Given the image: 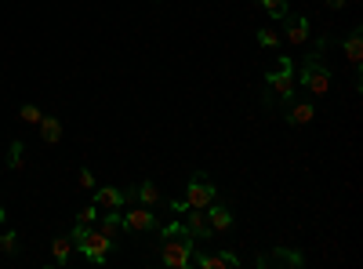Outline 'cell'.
I'll return each mask as SVG.
<instances>
[{
  "mask_svg": "<svg viewBox=\"0 0 363 269\" xmlns=\"http://www.w3.org/2000/svg\"><path fill=\"white\" fill-rule=\"evenodd\" d=\"M80 222H84V226H95V222H99V204H87L84 212H80Z\"/></svg>",
  "mask_w": 363,
  "mask_h": 269,
  "instance_id": "obj_24",
  "label": "cell"
},
{
  "mask_svg": "<svg viewBox=\"0 0 363 269\" xmlns=\"http://www.w3.org/2000/svg\"><path fill=\"white\" fill-rule=\"evenodd\" d=\"M160 258H164V265H171V269H189L193 265V251H196V236L186 229V226H178V222H171V226H164L160 229Z\"/></svg>",
  "mask_w": 363,
  "mask_h": 269,
  "instance_id": "obj_1",
  "label": "cell"
},
{
  "mask_svg": "<svg viewBox=\"0 0 363 269\" xmlns=\"http://www.w3.org/2000/svg\"><path fill=\"white\" fill-rule=\"evenodd\" d=\"M99 229H102V233L109 236V241H116V233L124 229V215H120L116 207H109L106 215H99Z\"/></svg>",
  "mask_w": 363,
  "mask_h": 269,
  "instance_id": "obj_15",
  "label": "cell"
},
{
  "mask_svg": "<svg viewBox=\"0 0 363 269\" xmlns=\"http://www.w3.org/2000/svg\"><path fill=\"white\" fill-rule=\"evenodd\" d=\"M77 251H80L84 258H91L95 265H102V262L109 258V251H113V241H109V236H106L102 229L91 226V229H87V236H84V244H80Z\"/></svg>",
  "mask_w": 363,
  "mask_h": 269,
  "instance_id": "obj_5",
  "label": "cell"
},
{
  "mask_svg": "<svg viewBox=\"0 0 363 269\" xmlns=\"http://www.w3.org/2000/svg\"><path fill=\"white\" fill-rule=\"evenodd\" d=\"M280 40H284V37H280L272 26H262V29H258V44H262V48H277Z\"/></svg>",
  "mask_w": 363,
  "mask_h": 269,
  "instance_id": "obj_21",
  "label": "cell"
},
{
  "mask_svg": "<svg viewBox=\"0 0 363 269\" xmlns=\"http://www.w3.org/2000/svg\"><path fill=\"white\" fill-rule=\"evenodd\" d=\"M313 116H316V106L313 102H294L287 109V124L291 128H306V124H313Z\"/></svg>",
  "mask_w": 363,
  "mask_h": 269,
  "instance_id": "obj_14",
  "label": "cell"
},
{
  "mask_svg": "<svg viewBox=\"0 0 363 269\" xmlns=\"http://www.w3.org/2000/svg\"><path fill=\"white\" fill-rule=\"evenodd\" d=\"M320 51H323V48H316L306 62H301V70H298V84L306 87V92H313V95H327L330 84H335V73L323 66V55H320Z\"/></svg>",
  "mask_w": 363,
  "mask_h": 269,
  "instance_id": "obj_2",
  "label": "cell"
},
{
  "mask_svg": "<svg viewBox=\"0 0 363 269\" xmlns=\"http://www.w3.org/2000/svg\"><path fill=\"white\" fill-rule=\"evenodd\" d=\"M193 265H196V269H236L240 258H236V255H207V251H193Z\"/></svg>",
  "mask_w": 363,
  "mask_h": 269,
  "instance_id": "obj_9",
  "label": "cell"
},
{
  "mask_svg": "<svg viewBox=\"0 0 363 269\" xmlns=\"http://www.w3.org/2000/svg\"><path fill=\"white\" fill-rule=\"evenodd\" d=\"M186 229H189L193 236H200V241H211V236H215V229H211L203 207H189V212H186Z\"/></svg>",
  "mask_w": 363,
  "mask_h": 269,
  "instance_id": "obj_8",
  "label": "cell"
},
{
  "mask_svg": "<svg viewBox=\"0 0 363 269\" xmlns=\"http://www.w3.org/2000/svg\"><path fill=\"white\" fill-rule=\"evenodd\" d=\"M345 62H349L352 70H359V66H363V29H359V26L345 37Z\"/></svg>",
  "mask_w": 363,
  "mask_h": 269,
  "instance_id": "obj_11",
  "label": "cell"
},
{
  "mask_svg": "<svg viewBox=\"0 0 363 269\" xmlns=\"http://www.w3.org/2000/svg\"><path fill=\"white\" fill-rule=\"evenodd\" d=\"M22 164H26V146L15 138L11 149H8V168H11V171H22Z\"/></svg>",
  "mask_w": 363,
  "mask_h": 269,
  "instance_id": "obj_19",
  "label": "cell"
},
{
  "mask_svg": "<svg viewBox=\"0 0 363 269\" xmlns=\"http://www.w3.org/2000/svg\"><path fill=\"white\" fill-rule=\"evenodd\" d=\"M258 4L265 8L269 18H287V11H291V8H287V0H258Z\"/></svg>",
  "mask_w": 363,
  "mask_h": 269,
  "instance_id": "obj_20",
  "label": "cell"
},
{
  "mask_svg": "<svg viewBox=\"0 0 363 269\" xmlns=\"http://www.w3.org/2000/svg\"><path fill=\"white\" fill-rule=\"evenodd\" d=\"M171 212H178V215H186V212H189V204L182 200V197H178V200H171Z\"/></svg>",
  "mask_w": 363,
  "mask_h": 269,
  "instance_id": "obj_26",
  "label": "cell"
},
{
  "mask_svg": "<svg viewBox=\"0 0 363 269\" xmlns=\"http://www.w3.org/2000/svg\"><path fill=\"white\" fill-rule=\"evenodd\" d=\"M8 222V212H4V204H0V226H4Z\"/></svg>",
  "mask_w": 363,
  "mask_h": 269,
  "instance_id": "obj_28",
  "label": "cell"
},
{
  "mask_svg": "<svg viewBox=\"0 0 363 269\" xmlns=\"http://www.w3.org/2000/svg\"><path fill=\"white\" fill-rule=\"evenodd\" d=\"M284 26H287V40H291V44H306V40H309V18H301V15H291V11H287Z\"/></svg>",
  "mask_w": 363,
  "mask_h": 269,
  "instance_id": "obj_13",
  "label": "cell"
},
{
  "mask_svg": "<svg viewBox=\"0 0 363 269\" xmlns=\"http://www.w3.org/2000/svg\"><path fill=\"white\" fill-rule=\"evenodd\" d=\"M182 200H186L189 207H207L211 200H218V186L211 182V178H207L203 171H196V175L189 178V186H186V197H182Z\"/></svg>",
  "mask_w": 363,
  "mask_h": 269,
  "instance_id": "obj_4",
  "label": "cell"
},
{
  "mask_svg": "<svg viewBox=\"0 0 363 269\" xmlns=\"http://www.w3.org/2000/svg\"><path fill=\"white\" fill-rule=\"evenodd\" d=\"M95 204L99 212H109V207H124V190H113V186H95Z\"/></svg>",
  "mask_w": 363,
  "mask_h": 269,
  "instance_id": "obj_12",
  "label": "cell"
},
{
  "mask_svg": "<svg viewBox=\"0 0 363 269\" xmlns=\"http://www.w3.org/2000/svg\"><path fill=\"white\" fill-rule=\"evenodd\" d=\"M0 251H4V255H15L18 251V233L15 229H8L4 236H0Z\"/></svg>",
  "mask_w": 363,
  "mask_h": 269,
  "instance_id": "obj_23",
  "label": "cell"
},
{
  "mask_svg": "<svg viewBox=\"0 0 363 269\" xmlns=\"http://www.w3.org/2000/svg\"><path fill=\"white\" fill-rule=\"evenodd\" d=\"M40 138L48 142V146H55V142H62V121L58 116H40Z\"/></svg>",
  "mask_w": 363,
  "mask_h": 269,
  "instance_id": "obj_16",
  "label": "cell"
},
{
  "mask_svg": "<svg viewBox=\"0 0 363 269\" xmlns=\"http://www.w3.org/2000/svg\"><path fill=\"white\" fill-rule=\"evenodd\" d=\"M265 87H269V95H277L284 102L294 99V62L291 58H280V66L265 73Z\"/></svg>",
  "mask_w": 363,
  "mask_h": 269,
  "instance_id": "obj_3",
  "label": "cell"
},
{
  "mask_svg": "<svg viewBox=\"0 0 363 269\" xmlns=\"http://www.w3.org/2000/svg\"><path fill=\"white\" fill-rule=\"evenodd\" d=\"M203 212H207V222H211V229H215V233H229V229H233V212H229L225 204L211 200Z\"/></svg>",
  "mask_w": 363,
  "mask_h": 269,
  "instance_id": "obj_7",
  "label": "cell"
},
{
  "mask_svg": "<svg viewBox=\"0 0 363 269\" xmlns=\"http://www.w3.org/2000/svg\"><path fill=\"white\" fill-rule=\"evenodd\" d=\"M258 265H294V269H301V265H306V255H301V251H287V248H277V251L262 255Z\"/></svg>",
  "mask_w": 363,
  "mask_h": 269,
  "instance_id": "obj_10",
  "label": "cell"
},
{
  "mask_svg": "<svg viewBox=\"0 0 363 269\" xmlns=\"http://www.w3.org/2000/svg\"><path fill=\"white\" fill-rule=\"evenodd\" d=\"M69 255H73V241H69V236H55V241H51V262L66 265Z\"/></svg>",
  "mask_w": 363,
  "mask_h": 269,
  "instance_id": "obj_17",
  "label": "cell"
},
{
  "mask_svg": "<svg viewBox=\"0 0 363 269\" xmlns=\"http://www.w3.org/2000/svg\"><path fill=\"white\" fill-rule=\"evenodd\" d=\"M80 190H95V175H91L87 168H80Z\"/></svg>",
  "mask_w": 363,
  "mask_h": 269,
  "instance_id": "obj_25",
  "label": "cell"
},
{
  "mask_svg": "<svg viewBox=\"0 0 363 269\" xmlns=\"http://www.w3.org/2000/svg\"><path fill=\"white\" fill-rule=\"evenodd\" d=\"M342 4H345V0H327V8H330V11H342Z\"/></svg>",
  "mask_w": 363,
  "mask_h": 269,
  "instance_id": "obj_27",
  "label": "cell"
},
{
  "mask_svg": "<svg viewBox=\"0 0 363 269\" xmlns=\"http://www.w3.org/2000/svg\"><path fill=\"white\" fill-rule=\"evenodd\" d=\"M40 116H44L40 106H22V109H18V121H22V124H33V128H37Z\"/></svg>",
  "mask_w": 363,
  "mask_h": 269,
  "instance_id": "obj_22",
  "label": "cell"
},
{
  "mask_svg": "<svg viewBox=\"0 0 363 269\" xmlns=\"http://www.w3.org/2000/svg\"><path fill=\"white\" fill-rule=\"evenodd\" d=\"M124 229L128 233H149V229H157V215H153V207H128V212H124Z\"/></svg>",
  "mask_w": 363,
  "mask_h": 269,
  "instance_id": "obj_6",
  "label": "cell"
},
{
  "mask_svg": "<svg viewBox=\"0 0 363 269\" xmlns=\"http://www.w3.org/2000/svg\"><path fill=\"white\" fill-rule=\"evenodd\" d=\"M135 200L145 204V207H157V204H160V190H157L153 182H138V186H135Z\"/></svg>",
  "mask_w": 363,
  "mask_h": 269,
  "instance_id": "obj_18",
  "label": "cell"
}]
</instances>
